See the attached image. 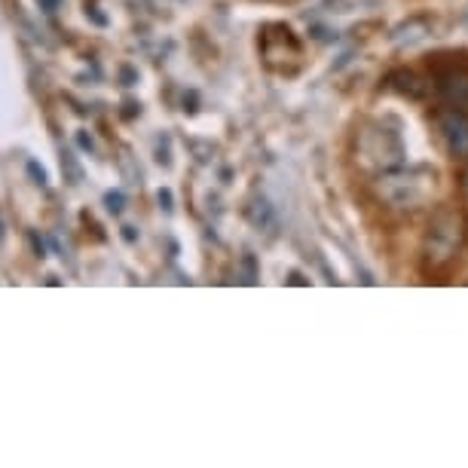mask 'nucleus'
Returning <instances> with one entry per match:
<instances>
[{"label": "nucleus", "mask_w": 468, "mask_h": 468, "mask_svg": "<svg viewBox=\"0 0 468 468\" xmlns=\"http://www.w3.org/2000/svg\"><path fill=\"white\" fill-rule=\"evenodd\" d=\"M383 197L399 208H413L420 202L429 199V178H420V175H392V178H383L379 184Z\"/></svg>", "instance_id": "f257e3e1"}, {"label": "nucleus", "mask_w": 468, "mask_h": 468, "mask_svg": "<svg viewBox=\"0 0 468 468\" xmlns=\"http://www.w3.org/2000/svg\"><path fill=\"white\" fill-rule=\"evenodd\" d=\"M365 156L370 163L379 165H395L404 160L401 138L392 129H370L365 135Z\"/></svg>", "instance_id": "f03ea898"}, {"label": "nucleus", "mask_w": 468, "mask_h": 468, "mask_svg": "<svg viewBox=\"0 0 468 468\" xmlns=\"http://www.w3.org/2000/svg\"><path fill=\"white\" fill-rule=\"evenodd\" d=\"M438 129L444 135V144L453 156H468V117L459 111H447L441 113Z\"/></svg>", "instance_id": "7ed1b4c3"}, {"label": "nucleus", "mask_w": 468, "mask_h": 468, "mask_svg": "<svg viewBox=\"0 0 468 468\" xmlns=\"http://www.w3.org/2000/svg\"><path fill=\"white\" fill-rule=\"evenodd\" d=\"M444 224H447V218H441L438 227L431 229V236H429V251L435 254V258H447L459 242V220L450 218V227Z\"/></svg>", "instance_id": "20e7f679"}, {"label": "nucleus", "mask_w": 468, "mask_h": 468, "mask_svg": "<svg viewBox=\"0 0 468 468\" xmlns=\"http://www.w3.org/2000/svg\"><path fill=\"white\" fill-rule=\"evenodd\" d=\"M441 92L447 95L450 101L465 104L468 101V74H459V70H450V74L441 77Z\"/></svg>", "instance_id": "39448f33"}, {"label": "nucleus", "mask_w": 468, "mask_h": 468, "mask_svg": "<svg viewBox=\"0 0 468 468\" xmlns=\"http://www.w3.org/2000/svg\"><path fill=\"white\" fill-rule=\"evenodd\" d=\"M429 37V25H422V22H408V25H399V28L392 31V43H399V47H413V43H420V40H426Z\"/></svg>", "instance_id": "423d86ee"}, {"label": "nucleus", "mask_w": 468, "mask_h": 468, "mask_svg": "<svg viewBox=\"0 0 468 468\" xmlns=\"http://www.w3.org/2000/svg\"><path fill=\"white\" fill-rule=\"evenodd\" d=\"M104 206H108L111 215H120V211L126 208V193H122V190H108V193H104Z\"/></svg>", "instance_id": "0eeeda50"}, {"label": "nucleus", "mask_w": 468, "mask_h": 468, "mask_svg": "<svg viewBox=\"0 0 468 468\" xmlns=\"http://www.w3.org/2000/svg\"><path fill=\"white\" fill-rule=\"evenodd\" d=\"M25 169H28V178L37 184V187H47L49 184V178H47V169H43V165L37 163V160H28V165H25Z\"/></svg>", "instance_id": "6e6552de"}, {"label": "nucleus", "mask_w": 468, "mask_h": 468, "mask_svg": "<svg viewBox=\"0 0 468 468\" xmlns=\"http://www.w3.org/2000/svg\"><path fill=\"white\" fill-rule=\"evenodd\" d=\"M61 172H68L70 184H80V165L74 163V156L70 154H61Z\"/></svg>", "instance_id": "1a4fd4ad"}, {"label": "nucleus", "mask_w": 468, "mask_h": 468, "mask_svg": "<svg viewBox=\"0 0 468 468\" xmlns=\"http://www.w3.org/2000/svg\"><path fill=\"white\" fill-rule=\"evenodd\" d=\"M120 80H122V86H129V90H132V86H138L141 74H138V70L132 68V65H122V68H120Z\"/></svg>", "instance_id": "9d476101"}, {"label": "nucleus", "mask_w": 468, "mask_h": 468, "mask_svg": "<svg viewBox=\"0 0 468 468\" xmlns=\"http://www.w3.org/2000/svg\"><path fill=\"white\" fill-rule=\"evenodd\" d=\"M156 199H160V208H163V211H172V208H175V197H172V190H169V187H163L160 193H156Z\"/></svg>", "instance_id": "9b49d317"}, {"label": "nucleus", "mask_w": 468, "mask_h": 468, "mask_svg": "<svg viewBox=\"0 0 468 468\" xmlns=\"http://www.w3.org/2000/svg\"><path fill=\"white\" fill-rule=\"evenodd\" d=\"M86 19H92L95 25H99V28H104V25H108V16H101L99 6H86Z\"/></svg>", "instance_id": "f8f14e48"}, {"label": "nucleus", "mask_w": 468, "mask_h": 468, "mask_svg": "<svg viewBox=\"0 0 468 468\" xmlns=\"http://www.w3.org/2000/svg\"><path fill=\"white\" fill-rule=\"evenodd\" d=\"M28 239H31V245H34V254H37V258H40V261H43V258H47V249H43V242H40L37 229H31V233H28Z\"/></svg>", "instance_id": "ddd939ff"}, {"label": "nucleus", "mask_w": 468, "mask_h": 468, "mask_svg": "<svg viewBox=\"0 0 468 468\" xmlns=\"http://www.w3.org/2000/svg\"><path fill=\"white\" fill-rule=\"evenodd\" d=\"M61 4H65V0H37V6L43 13H56Z\"/></svg>", "instance_id": "4468645a"}, {"label": "nucleus", "mask_w": 468, "mask_h": 468, "mask_svg": "<svg viewBox=\"0 0 468 468\" xmlns=\"http://www.w3.org/2000/svg\"><path fill=\"white\" fill-rule=\"evenodd\" d=\"M77 144H80L83 150H90V154H92V150H95V144H92V138H90V135H86V132H77Z\"/></svg>", "instance_id": "2eb2a0df"}, {"label": "nucleus", "mask_w": 468, "mask_h": 468, "mask_svg": "<svg viewBox=\"0 0 468 468\" xmlns=\"http://www.w3.org/2000/svg\"><path fill=\"white\" fill-rule=\"evenodd\" d=\"M122 108H126V111H122V117H126V120H132L135 113H141V104H135V101H126Z\"/></svg>", "instance_id": "dca6fc26"}, {"label": "nucleus", "mask_w": 468, "mask_h": 468, "mask_svg": "<svg viewBox=\"0 0 468 468\" xmlns=\"http://www.w3.org/2000/svg\"><path fill=\"white\" fill-rule=\"evenodd\" d=\"M122 239H126L129 245H132V242H138V233H135V227H122Z\"/></svg>", "instance_id": "f3484780"}, {"label": "nucleus", "mask_w": 468, "mask_h": 468, "mask_svg": "<svg viewBox=\"0 0 468 468\" xmlns=\"http://www.w3.org/2000/svg\"><path fill=\"white\" fill-rule=\"evenodd\" d=\"M0 236H4V229H0Z\"/></svg>", "instance_id": "a211bd4d"}, {"label": "nucleus", "mask_w": 468, "mask_h": 468, "mask_svg": "<svg viewBox=\"0 0 468 468\" xmlns=\"http://www.w3.org/2000/svg\"><path fill=\"white\" fill-rule=\"evenodd\" d=\"M465 31H468V25H465Z\"/></svg>", "instance_id": "6ab92c4d"}]
</instances>
